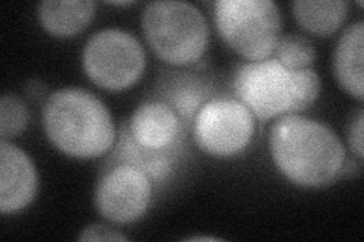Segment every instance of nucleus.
Instances as JSON below:
<instances>
[{
    "instance_id": "f257e3e1",
    "label": "nucleus",
    "mask_w": 364,
    "mask_h": 242,
    "mask_svg": "<svg viewBox=\"0 0 364 242\" xmlns=\"http://www.w3.org/2000/svg\"><path fill=\"white\" fill-rule=\"evenodd\" d=\"M269 145L278 171L298 187H326L345 170L346 150L334 131L298 114L273 124Z\"/></svg>"
},
{
    "instance_id": "f03ea898",
    "label": "nucleus",
    "mask_w": 364,
    "mask_h": 242,
    "mask_svg": "<svg viewBox=\"0 0 364 242\" xmlns=\"http://www.w3.org/2000/svg\"><path fill=\"white\" fill-rule=\"evenodd\" d=\"M43 129L50 143L67 156L95 159L116 143V126L109 109L81 88L52 93L43 108Z\"/></svg>"
},
{
    "instance_id": "7ed1b4c3",
    "label": "nucleus",
    "mask_w": 364,
    "mask_h": 242,
    "mask_svg": "<svg viewBox=\"0 0 364 242\" xmlns=\"http://www.w3.org/2000/svg\"><path fill=\"white\" fill-rule=\"evenodd\" d=\"M141 29L152 52L168 65H195L208 49V23L195 5L187 2L147 4L141 14Z\"/></svg>"
},
{
    "instance_id": "20e7f679",
    "label": "nucleus",
    "mask_w": 364,
    "mask_h": 242,
    "mask_svg": "<svg viewBox=\"0 0 364 242\" xmlns=\"http://www.w3.org/2000/svg\"><path fill=\"white\" fill-rule=\"evenodd\" d=\"M214 23L222 40L250 61L273 55L281 37V11L272 0H218Z\"/></svg>"
},
{
    "instance_id": "39448f33",
    "label": "nucleus",
    "mask_w": 364,
    "mask_h": 242,
    "mask_svg": "<svg viewBox=\"0 0 364 242\" xmlns=\"http://www.w3.org/2000/svg\"><path fill=\"white\" fill-rule=\"evenodd\" d=\"M144 67L143 45L127 31H99L90 37L82 52V68L87 77L108 91L134 87L140 80Z\"/></svg>"
},
{
    "instance_id": "423d86ee",
    "label": "nucleus",
    "mask_w": 364,
    "mask_h": 242,
    "mask_svg": "<svg viewBox=\"0 0 364 242\" xmlns=\"http://www.w3.org/2000/svg\"><path fill=\"white\" fill-rule=\"evenodd\" d=\"M255 117L240 100L215 97L205 103L193 123L198 147L214 158L240 155L252 141Z\"/></svg>"
},
{
    "instance_id": "0eeeda50",
    "label": "nucleus",
    "mask_w": 364,
    "mask_h": 242,
    "mask_svg": "<svg viewBox=\"0 0 364 242\" xmlns=\"http://www.w3.org/2000/svg\"><path fill=\"white\" fill-rule=\"evenodd\" d=\"M232 85L237 99L258 120L277 119L290 111V73L273 57L238 67Z\"/></svg>"
},
{
    "instance_id": "6e6552de",
    "label": "nucleus",
    "mask_w": 364,
    "mask_h": 242,
    "mask_svg": "<svg viewBox=\"0 0 364 242\" xmlns=\"http://www.w3.org/2000/svg\"><path fill=\"white\" fill-rule=\"evenodd\" d=\"M154 182L132 165H112L97 182L95 204L99 214L114 224H132L147 212Z\"/></svg>"
},
{
    "instance_id": "1a4fd4ad",
    "label": "nucleus",
    "mask_w": 364,
    "mask_h": 242,
    "mask_svg": "<svg viewBox=\"0 0 364 242\" xmlns=\"http://www.w3.org/2000/svg\"><path fill=\"white\" fill-rule=\"evenodd\" d=\"M38 191V175L31 158L17 145L0 141V211L16 214L28 207Z\"/></svg>"
},
{
    "instance_id": "9d476101",
    "label": "nucleus",
    "mask_w": 364,
    "mask_h": 242,
    "mask_svg": "<svg viewBox=\"0 0 364 242\" xmlns=\"http://www.w3.org/2000/svg\"><path fill=\"white\" fill-rule=\"evenodd\" d=\"M127 128L136 144L154 152L181 148L184 144L186 128L176 112L159 100L136 108Z\"/></svg>"
},
{
    "instance_id": "9b49d317",
    "label": "nucleus",
    "mask_w": 364,
    "mask_h": 242,
    "mask_svg": "<svg viewBox=\"0 0 364 242\" xmlns=\"http://www.w3.org/2000/svg\"><path fill=\"white\" fill-rule=\"evenodd\" d=\"M159 101H164L179 117L186 131L193 128L198 112L214 94V87L207 77L193 72H168L158 80Z\"/></svg>"
},
{
    "instance_id": "f8f14e48",
    "label": "nucleus",
    "mask_w": 364,
    "mask_h": 242,
    "mask_svg": "<svg viewBox=\"0 0 364 242\" xmlns=\"http://www.w3.org/2000/svg\"><path fill=\"white\" fill-rule=\"evenodd\" d=\"M364 21L348 26L337 43L333 57L334 76L338 85L357 100L364 96Z\"/></svg>"
},
{
    "instance_id": "ddd939ff",
    "label": "nucleus",
    "mask_w": 364,
    "mask_h": 242,
    "mask_svg": "<svg viewBox=\"0 0 364 242\" xmlns=\"http://www.w3.org/2000/svg\"><path fill=\"white\" fill-rule=\"evenodd\" d=\"M181 152L182 147L164 150V152L143 148L132 140L128 128L124 126L120 132L116 152L111 156V165H132L146 172L154 183L166 182L168 177H172Z\"/></svg>"
},
{
    "instance_id": "4468645a",
    "label": "nucleus",
    "mask_w": 364,
    "mask_h": 242,
    "mask_svg": "<svg viewBox=\"0 0 364 242\" xmlns=\"http://www.w3.org/2000/svg\"><path fill=\"white\" fill-rule=\"evenodd\" d=\"M95 2L91 0H46L38 8L43 29L58 38L81 33L95 17Z\"/></svg>"
},
{
    "instance_id": "2eb2a0df",
    "label": "nucleus",
    "mask_w": 364,
    "mask_h": 242,
    "mask_svg": "<svg viewBox=\"0 0 364 242\" xmlns=\"http://www.w3.org/2000/svg\"><path fill=\"white\" fill-rule=\"evenodd\" d=\"M296 21L317 37H329L336 33L348 17L345 0H298L293 4Z\"/></svg>"
},
{
    "instance_id": "dca6fc26",
    "label": "nucleus",
    "mask_w": 364,
    "mask_h": 242,
    "mask_svg": "<svg viewBox=\"0 0 364 242\" xmlns=\"http://www.w3.org/2000/svg\"><path fill=\"white\" fill-rule=\"evenodd\" d=\"M273 53H275L273 60H277L287 70H301L310 67L316 60V50L311 41L296 33L279 37Z\"/></svg>"
},
{
    "instance_id": "f3484780",
    "label": "nucleus",
    "mask_w": 364,
    "mask_h": 242,
    "mask_svg": "<svg viewBox=\"0 0 364 242\" xmlns=\"http://www.w3.org/2000/svg\"><path fill=\"white\" fill-rule=\"evenodd\" d=\"M289 73L291 79V106L289 114H298L309 109L318 99L322 88L321 77L310 67L289 70Z\"/></svg>"
},
{
    "instance_id": "a211bd4d",
    "label": "nucleus",
    "mask_w": 364,
    "mask_h": 242,
    "mask_svg": "<svg viewBox=\"0 0 364 242\" xmlns=\"http://www.w3.org/2000/svg\"><path fill=\"white\" fill-rule=\"evenodd\" d=\"M29 111L26 103L16 94H5L0 99V136L13 140L26 131Z\"/></svg>"
},
{
    "instance_id": "6ab92c4d",
    "label": "nucleus",
    "mask_w": 364,
    "mask_h": 242,
    "mask_svg": "<svg viewBox=\"0 0 364 242\" xmlns=\"http://www.w3.org/2000/svg\"><path fill=\"white\" fill-rule=\"evenodd\" d=\"M79 241H128V238L105 224H91L82 230Z\"/></svg>"
},
{
    "instance_id": "aec40b11",
    "label": "nucleus",
    "mask_w": 364,
    "mask_h": 242,
    "mask_svg": "<svg viewBox=\"0 0 364 242\" xmlns=\"http://www.w3.org/2000/svg\"><path fill=\"white\" fill-rule=\"evenodd\" d=\"M363 126H364V114L363 111H358L357 117L354 119V121L350 123L349 126V132H348V143L349 147L352 150L358 159H363L364 156V143H363Z\"/></svg>"
},
{
    "instance_id": "412c9836",
    "label": "nucleus",
    "mask_w": 364,
    "mask_h": 242,
    "mask_svg": "<svg viewBox=\"0 0 364 242\" xmlns=\"http://www.w3.org/2000/svg\"><path fill=\"white\" fill-rule=\"evenodd\" d=\"M111 5H117V6H129V5H135V2H109Z\"/></svg>"
},
{
    "instance_id": "4be33fe9",
    "label": "nucleus",
    "mask_w": 364,
    "mask_h": 242,
    "mask_svg": "<svg viewBox=\"0 0 364 242\" xmlns=\"http://www.w3.org/2000/svg\"><path fill=\"white\" fill-rule=\"evenodd\" d=\"M190 241H218L215 238H205V236H202V238H190Z\"/></svg>"
}]
</instances>
